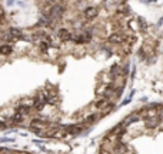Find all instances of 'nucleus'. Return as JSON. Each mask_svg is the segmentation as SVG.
<instances>
[{
    "label": "nucleus",
    "mask_w": 163,
    "mask_h": 154,
    "mask_svg": "<svg viewBox=\"0 0 163 154\" xmlns=\"http://www.w3.org/2000/svg\"><path fill=\"white\" fill-rule=\"evenodd\" d=\"M90 38H92V36L89 34V33H82V34H79V36H73L72 40L75 43H77V44H82V43H89Z\"/></svg>",
    "instance_id": "1"
},
{
    "label": "nucleus",
    "mask_w": 163,
    "mask_h": 154,
    "mask_svg": "<svg viewBox=\"0 0 163 154\" xmlns=\"http://www.w3.org/2000/svg\"><path fill=\"white\" fill-rule=\"evenodd\" d=\"M57 36H59V38L62 40V42H69V40H72L73 38L72 33L69 32L67 29H60L59 32H57Z\"/></svg>",
    "instance_id": "2"
},
{
    "label": "nucleus",
    "mask_w": 163,
    "mask_h": 154,
    "mask_svg": "<svg viewBox=\"0 0 163 154\" xmlns=\"http://www.w3.org/2000/svg\"><path fill=\"white\" fill-rule=\"evenodd\" d=\"M97 9H96V7H87V9L85 10V13H83V14H85V17L87 20H93L95 19V17H97Z\"/></svg>",
    "instance_id": "3"
},
{
    "label": "nucleus",
    "mask_w": 163,
    "mask_h": 154,
    "mask_svg": "<svg viewBox=\"0 0 163 154\" xmlns=\"http://www.w3.org/2000/svg\"><path fill=\"white\" fill-rule=\"evenodd\" d=\"M12 51H13V47H12V46H9V44H2L0 46V54L7 56V54H10Z\"/></svg>",
    "instance_id": "4"
},
{
    "label": "nucleus",
    "mask_w": 163,
    "mask_h": 154,
    "mask_svg": "<svg viewBox=\"0 0 163 154\" xmlns=\"http://www.w3.org/2000/svg\"><path fill=\"white\" fill-rule=\"evenodd\" d=\"M129 13V10L126 9V7H120V9L118 10V14H127Z\"/></svg>",
    "instance_id": "5"
}]
</instances>
